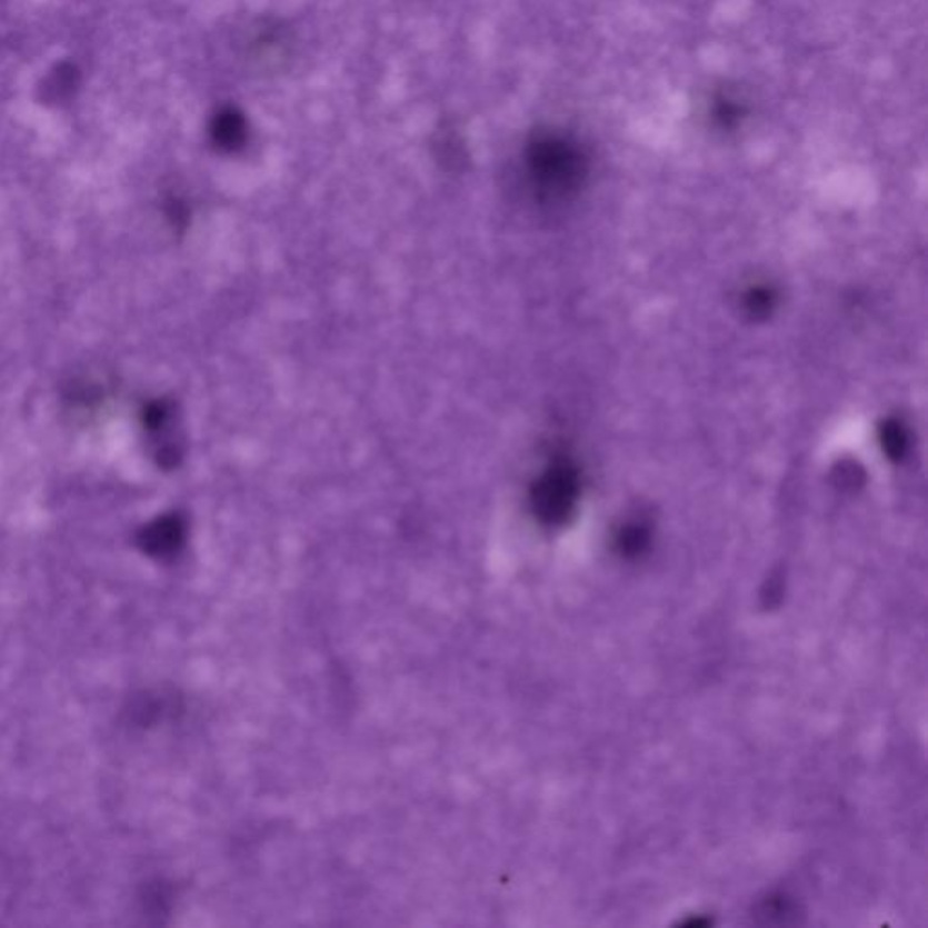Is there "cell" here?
I'll return each instance as SVG.
<instances>
[{"mask_svg":"<svg viewBox=\"0 0 928 928\" xmlns=\"http://www.w3.org/2000/svg\"><path fill=\"white\" fill-rule=\"evenodd\" d=\"M525 166L531 187L542 202H566L577 197L590 174V158L573 137L539 129L528 138Z\"/></svg>","mask_w":928,"mask_h":928,"instance_id":"cell-1","label":"cell"},{"mask_svg":"<svg viewBox=\"0 0 928 928\" xmlns=\"http://www.w3.org/2000/svg\"><path fill=\"white\" fill-rule=\"evenodd\" d=\"M879 445L887 459L892 462L904 461L909 453V433L904 422L898 419H887L879 425Z\"/></svg>","mask_w":928,"mask_h":928,"instance_id":"cell-8","label":"cell"},{"mask_svg":"<svg viewBox=\"0 0 928 928\" xmlns=\"http://www.w3.org/2000/svg\"><path fill=\"white\" fill-rule=\"evenodd\" d=\"M740 114H742V109L738 108L737 103L732 102V100H718L715 119L720 120L726 128L735 126L740 120Z\"/></svg>","mask_w":928,"mask_h":928,"instance_id":"cell-12","label":"cell"},{"mask_svg":"<svg viewBox=\"0 0 928 928\" xmlns=\"http://www.w3.org/2000/svg\"><path fill=\"white\" fill-rule=\"evenodd\" d=\"M653 542V531L648 522L633 521L625 522L620 526L617 536H615V548L619 551L620 557L628 560L640 559V557L648 553Z\"/></svg>","mask_w":928,"mask_h":928,"instance_id":"cell-5","label":"cell"},{"mask_svg":"<svg viewBox=\"0 0 928 928\" xmlns=\"http://www.w3.org/2000/svg\"><path fill=\"white\" fill-rule=\"evenodd\" d=\"M211 138L221 151H238L249 138V123L237 108H221L212 117Z\"/></svg>","mask_w":928,"mask_h":928,"instance_id":"cell-4","label":"cell"},{"mask_svg":"<svg viewBox=\"0 0 928 928\" xmlns=\"http://www.w3.org/2000/svg\"><path fill=\"white\" fill-rule=\"evenodd\" d=\"M579 467L570 457L559 456L531 485L530 507L540 525L559 528L575 516L580 499Z\"/></svg>","mask_w":928,"mask_h":928,"instance_id":"cell-2","label":"cell"},{"mask_svg":"<svg viewBox=\"0 0 928 928\" xmlns=\"http://www.w3.org/2000/svg\"><path fill=\"white\" fill-rule=\"evenodd\" d=\"M171 419V405L168 401H149L142 410V425L148 432H162Z\"/></svg>","mask_w":928,"mask_h":928,"instance_id":"cell-9","label":"cell"},{"mask_svg":"<svg viewBox=\"0 0 928 928\" xmlns=\"http://www.w3.org/2000/svg\"><path fill=\"white\" fill-rule=\"evenodd\" d=\"M778 292L767 283H755L744 292L742 307L755 321H764L777 310Z\"/></svg>","mask_w":928,"mask_h":928,"instance_id":"cell-7","label":"cell"},{"mask_svg":"<svg viewBox=\"0 0 928 928\" xmlns=\"http://www.w3.org/2000/svg\"><path fill=\"white\" fill-rule=\"evenodd\" d=\"M836 485L844 490H856L864 485V470L856 467L852 461L840 462L835 472Z\"/></svg>","mask_w":928,"mask_h":928,"instance_id":"cell-10","label":"cell"},{"mask_svg":"<svg viewBox=\"0 0 928 928\" xmlns=\"http://www.w3.org/2000/svg\"><path fill=\"white\" fill-rule=\"evenodd\" d=\"M187 525L182 516L168 513L143 526L138 533V546L152 559H172L183 548Z\"/></svg>","mask_w":928,"mask_h":928,"instance_id":"cell-3","label":"cell"},{"mask_svg":"<svg viewBox=\"0 0 928 928\" xmlns=\"http://www.w3.org/2000/svg\"><path fill=\"white\" fill-rule=\"evenodd\" d=\"M80 84V71L71 62H62L51 71L42 86V99L48 103H60L73 97Z\"/></svg>","mask_w":928,"mask_h":928,"instance_id":"cell-6","label":"cell"},{"mask_svg":"<svg viewBox=\"0 0 928 928\" xmlns=\"http://www.w3.org/2000/svg\"><path fill=\"white\" fill-rule=\"evenodd\" d=\"M760 914L767 916L769 921L778 919L780 924H786L789 916H795L796 909L786 898H771L766 904H761Z\"/></svg>","mask_w":928,"mask_h":928,"instance_id":"cell-11","label":"cell"}]
</instances>
